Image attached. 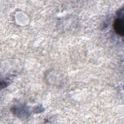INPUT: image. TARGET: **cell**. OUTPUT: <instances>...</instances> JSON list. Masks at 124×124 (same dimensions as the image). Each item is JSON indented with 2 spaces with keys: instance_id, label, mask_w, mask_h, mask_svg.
Listing matches in <instances>:
<instances>
[{
  "instance_id": "obj_1",
  "label": "cell",
  "mask_w": 124,
  "mask_h": 124,
  "mask_svg": "<svg viewBox=\"0 0 124 124\" xmlns=\"http://www.w3.org/2000/svg\"><path fill=\"white\" fill-rule=\"evenodd\" d=\"M113 27L115 32L119 35L123 36L124 35V22L122 18H117L115 19Z\"/></svg>"
}]
</instances>
